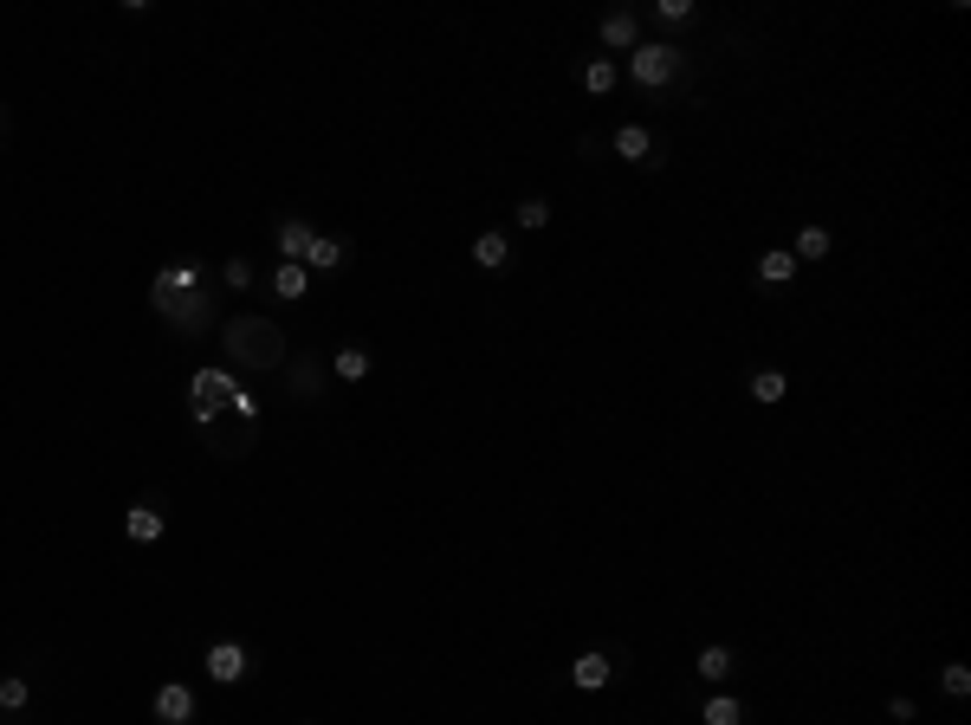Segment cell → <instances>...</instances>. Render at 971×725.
Returning <instances> with one entry per match:
<instances>
[{
  "instance_id": "cell-1",
  "label": "cell",
  "mask_w": 971,
  "mask_h": 725,
  "mask_svg": "<svg viewBox=\"0 0 971 725\" xmlns=\"http://www.w3.org/2000/svg\"><path fill=\"white\" fill-rule=\"evenodd\" d=\"M221 344H227V363H253V369H279L285 363V337H279V324H266V318H227Z\"/></svg>"
},
{
  "instance_id": "cell-2",
  "label": "cell",
  "mask_w": 971,
  "mask_h": 725,
  "mask_svg": "<svg viewBox=\"0 0 971 725\" xmlns=\"http://www.w3.org/2000/svg\"><path fill=\"white\" fill-rule=\"evenodd\" d=\"M240 395V376L234 369H195V382H188V402H195V428H214V421L234 408Z\"/></svg>"
},
{
  "instance_id": "cell-3",
  "label": "cell",
  "mask_w": 971,
  "mask_h": 725,
  "mask_svg": "<svg viewBox=\"0 0 971 725\" xmlns=\"http://www.w3.org/2000/svg\"><path fill=\"white\" fill-rule=\"evenodd\" d=\"M201 279H208V272H201L195 259H175V266L156 272V285H149V305H156V311H175L188 292H201Z\"/></svg>"
},
{
  "instance_id": "cell-4",
  "label": "cell",
  "mask_w": 971,
  "mask_h": 725,
  "mask_svg": "<svg viewBox=\"0 0 971 725\" xmlns=\"http://www.w3.org/2000/svg\"><path fill=\"white\" fill-rule=\"evenodd\" d=\"M628 72H635V85L661 91V85H674V72H680V52H674V46H635Z\"/></svg>"
},
{
  "instance_id": "cell-5",
  "label": "cell",
  "mask_w": 971,
  "mask_h": 725,
  "mask_svg": "<svg viewBox=\"0 0 971 725\" xmlns=\"http://www.w3.org/2000/svg\"><path fill=\"white\" fill-rule=\"evenodd\" d=\"M246 667H253V654H246L240 641H214V648H208V680H214V687H240Z\"/></svg>"
},
{
  "instance_id": "cell-6",
  "label": "cell",
  "mask_w": 971,
  "mask_h": 725,
  "mask_svg": "<svg viewBox=\"0 0 971 725\" xmlns=\"http://www.w3.org/2000/svg\"><path fill=\"white\" fill-rule=\"evenodd\" d=\"M149 713H156V725H188L195 719V693H188L182 680H162L156 700H149Z\"/></svg>"
},
{
  "instance_id": "cell-7",
  "label": "cell",
  "mask_w": 971,
  "mask_h": 725,
  "mask_svg": "<svg viewBox=\"0 0 971 725\" xmlns=\"http://www.w3.org/2000/svg\"><path fill=\"white\" fill-rule=\"evenodd\" d=\"M609 149H615L622 162H661V156H654V136L641 130V123H622V130L609 136Z\"/></svg>"
},
{
  "instance_id": "cell-8",
  "label": "cell",
  "mask_w": 971,
  "mask_h": 725,
  "mask_svg": "<svg viewBox=\"0 0 971 725\" xmlns=\"http://www.w3.org/2000/svg\"><path fill=\"white\" fill-rule=\"evenodd\" d=\"M123 531H130V544H156L162 531H169V518H162L156 505H130V512H123Z\"/></svg>"
},
{
  "instance_id": "cell-9",
  "label": "cell",
  "mask_w": 971,
  "mask_h": 725,
  "mask_svg": "<svg viewBox=\"0 0 971 725\" xmlns=\"http://www.w3.org/2000/svg\"><path fill=\"white\" fill-rule=\"evenodd\" d=\"M311 292V272L298 266V259H285L279 272H272V298H285V305H292V298H305Z\"/></svg>"
},
{
  "instance_id": "cell-10",
  "label": "cell",
  "mask_w": 971,
  "mask_h": 725,
  "mask_svg": "<svg viewBox=\"0 0 971 725\" xmlns=\"http://www.w3.org/2000/svg\"><path fill=\"white\" fill-rule=\"evenodd\" d=\"M609 654H583L577 667H570V687H583V693H596V687H609Z\"/></svg>"
},
{
  "instance_id": "cell-11",
  "label": "cell",
  "mask_w": 971,
  "mask_h": 725,
  "mask_svg": "<svg viewBox=\"0 0 971 725\" xmlns=\"http://www.w3.org/2000/svg\"><path fill=\"white\" fill-rule=\"evenodd\" d=\"M505 259H512V240H505V234H480V240H473V266H480V272H499Z\"/></svg>"
},
{
  "instance_id": "cell-12",
  "label": "cell",
  "mask_w": 971,
  "mask_h": 725,
  "mask_svg": "<svg viewBox=\"0 0 971 725\" xmlns=\"http://www.w3.org/2000/svg\"><path fill=\"white\" fill-rule=\"evenodd\" d=\"M369 369H376V363H369L363 344H350V350H337V357H331V376H337V382H363Z\"/></svg>"
},
{
  "instance_id": "cell-13",
  "label": "cell",
  "mask_w": 971,
  "mask_h": 725,
  "mask_svg": "<svg viewBox=\"0 0 971 725\" xmlns=\"http://www.w3.org/2000/svg\"><path fill=\"white\" fill-rule=\"evenodd\" d=\"M311 240H318V234H311L305 221H279V253H285V259H298V266H305Z\"/></svg>"
},
{
  "instance_id": "cell-14",
  "label": "cell",
  "mask_w": 971,
  "mask_h": 725,
  "mask_svg": "<svg viewBox=\"0 0 971 725\" xmlns=\"http://www.w3.org/2000/svg\"><path fill=\"white\" fill-rule=\"evenodd\" d=\"M344 253H350L344 240H311V253H305V272H337V266H344Z\"/></svg>"
},
{
  "instance_id": "cell-15",
  "label": "cell",
  "mask_w": 971,
  "mask_h": 725,
  "mask_svg": "<svg viewBox=\"0 0 971 725\" xmlns=\"http://www.w3.org/2000/svg\"><path fill=\"white\" fill-rule=\"evenodd\" d=\"M603 46H609V52L635 46V13H609V20H603Z\"/></svg>"
},
{
  "instance_id": "cell-16",
  "label": "cell",
  "mask_w": 971,
  "mask_h": 725,
  "mask_svg": "<svg viewBox=\"0 0 971 725\" xmlns=\"http://www.w3.org/2000/svg\"><path fill=\"white\" fill-rule=\"evenodd\" d=\"M758 279L764 285H790V279H797V259H790V253H764L758 259Z\"/></svg>"
},
{
  "instance_id": "cell-17",
  "label": "cell",
  "mask_w": 971,
  "mask_h": 725,
  "mask_svg": "<svg viewBox=\"0 0 971 725\" xmlns=\"http://www.w3.org/2000/svg\"><path fill=\"white\" fill-rule=\"evenodd\" d=\"M751 395H758V402H784V395H790L784 369H758V376H751Z\"/></svg>"
},
{
  "instance_id": "cell-18",
  "label": "cell",
  "mask_w": 971,
  "mask_h": 725,
  "mask_svg": "<svg viewBox=\"0 0 971 725\" xmlns=\"http://www.w3.org/2000/svg\"><path fill=\"white\" fill-rule=\"evenodd\" d=\"M823 253H829V227H803V234H797V253H790V259L803 266V259H823Z\"/></svg>"
},
{
  "instance_id": "cell-19",
  "label": "cell",
  "mask_w": 971,
  "mask_h": 725,
  "mask_svg": "<svg viewBox=\"0 0 971 725\" xmlns=\"http://www.w3.org/2000/svg\"><path fill=\"white\" fill-rule=\"evenodd\" d=\"M26 700H33V687H26L20 674H0V706H7V713H20Z\"/></svg>"
},
{
  "instance_id": "cell-20",
  "label": "cell",
  "mask_w": 971,
  "mask_h": 725,
  "mask_svg": "<svg viewBox=\"0 0 971 725\" xmlns=\"http://www.w3.org/2000/svg\"><path fill=\"white\" fill-rule=\"evenodd\" d=\"M700 674H706V680H726V674H732V648H706V654H700Z\"/></svg>"
},
{
  "instance_id": "cell-21",
  "label": "cell",
  "mask_w": 971,
  "mask_h": 725,
  "mask_svg": "<svg viewBox=\"0 0 971 725\" xmlns=\"http://www.w3.org/2000/svg\"><path fill=\"white\" fill-rule=\"evenodd\" d=\"M583 85H590L596 98H603V91H615V59H596L590 72H583Z\"/></svg>"
},
{
  "instance_id": "cell-22",
  "label": "cell",
  "mask_w": 971,
  "mask_h": 725,
  "mask_svg": "<svg viewBox=\"0 0 971 725\" xmlns=\"http://www.w3.org/2000/svg\"><path fill=\"white\" fill-rule=\"evenodd\" d=\"M706 725H738V700H732V693L706 700Z\"/></svg>"
},
{
  "instance_id": "cell-23",
  "label": "cell",
  "mask_w": 971,
  "mask_h": 725,
  "mask_svg": "<svg viewBox=\"0 0 971 725\" xmlns=\"http://www.w3.org/2000/svg\"><path fill=\"white\" fill-rule=\"evenodd\" d=\"M939 687H946L952 700H965V693H971V667H959V661H952L946 674H939Z\"/></svg>"
},
{
  "instance_id": "cell-24",
  "label": "cell",
  "mask_w": 971,
  "mask_h": 725,
  "mask_svg": "<svg viewBox=\"0 0 971 725\" xmlns=\"http://www.w3.org/2000/svg\"><path fill=\"white\" fill-rule=\"evenodd\" d=\"M544 221H551V201H538V195L518 201V227H544Z\"/></svg>"
},
{
  "instance_id": "cell-25",
  "label": "cell",
  "mask_w": 971,
  "mask_h": 725,
  "mask_svg": "<svg viewBox=\"0 0 971 725\" xmlns=\"http://www.w3.org/2000/svg\"><path fill=\"white\" fill-rule=\"evenodd\" d=\"M221 279L234 285V292H246V285H253V259H227V266H221Z\"/></svg>"
},
{
  "instance_id": "cell-26",
  "label": "cell",
  "mask_w": 971,
  "mask_h": 725,
  "mask_svg": "<svg viewBox=\"0 0 971 725\" xmlns=\"http://www.w3.org/2000/svg\"><path fill=\"white\" fill-rule=\"evenodd\" d=\"M285 382H292V395H318V369H292V376H285Z\"/></svg>"
},
{
  "instance_id": "cell-27",
  "label": "cell",
  "mask_w": 971,
  "mask_h": 725,
  "mask_svg": "<svg viewBox=\"0 0 971 725\" xmlns=\"http://www.w3.org/2000/svg\"><path fill=\"white\" fill-rule=\"evenodd\" d=\"M654 13H661V20H674V26H680V20H693V0H661V7H654Z\"/></svg>"
}]
</instances>
